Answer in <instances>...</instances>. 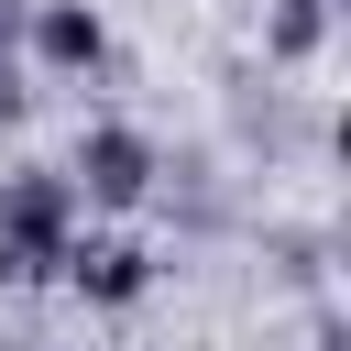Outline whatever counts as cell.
<instances>
[{
	"label": "cell",
	"mask_w": 351,
	"mask_h": 351,
	"mask_svg": "<svg viewBox=\"0 0 351 351\" xmlns=\"http://www.w3.org/2000/svg\"><path fill=\"white\" fill-rule=\"evenodd\" d=\"M0 22H11V0H0Z\"/></svg>",
	"instance_id": "cell-7"
},
{
	"label": "cell",
	"mask_w": 351,
	"mask_h": 351,
	"mask_svg": "<svg viewBox=\"0 0 351 351\" xmlns=\"http://www.w3.org/2000/svg\"><path fill=\"white\" fill-rule=\"evenodd\" d=\"M77 186H88L99 208H132V197L154 186V143H143V132H121V121H110V132H88V143H77Z\"/></svg>",
	"instance_id": "cell-2"
},
{
	"label": "cell",
	"mask_w": 351,
	"mask_h": 351,
	"mask_svg": "<svg viewBox=\"0 0 351 351\" xmlns=\"http://www.w3.org/2000/svg\"><path fill=\"white\" fill-rule=\"evenodd\" d=\"M88 307H132L143 285H154V263H143V241H66V263H55Z\"/></svg>",
	"instance_id": "cell-3"
},
{
	"label": "cell",
	"mask_w": 351,
	"mask_h": 351,
	"mask_svg": "<svg viewBox=\"0 0 351 351\" xmlns=\"http://www.w3.org/2000/svg\"><path fill=\"white\" fill-rule=\"evenodd\" d=\"M77 241V176H11L0 186V274L11 285H44Z\"/></svg>",
	"instance_id": "cell-1"
},
{
	"label": "cell",
	"mask_w": 351,
	"mask_h": 351,
	"mask_svg": "<svg viewBox=\"0 0 351 351\" xmlns=\"http://www.w3.org/2000/svg\"><path fill=\"white\" fill-rule=\"evenodd\" d=\"M22 99H33V88H22V66H11V22H0V121H22Z\"/></svg>",
	"instance_id": "cell-6"
},
{
	"label": "cell",
	"mask_w": 351,
	"mask_h": 351,
	"mask_svg": "<svg viewBox=\"0 0 351 351\" xmlns=\"http://www.w3.org/2000/svg\"><path fill=\"white\" fill-rule=\"evenodd\" d=\"M318 33H329V11H318V0H285V11H274V55H307Z\"/></svg>",
	"instance_id": "cell-5"
},
{
	"label": "cell",
	"mask_w": 351,
	"mask_h": 351,
	"mask_svg": "<svg viewBox=\"0 0 351 351\" xmlns=\"http://www.w3.org/2000/svg\"><path fill=\"white\" fill-rule=\"evenodd\" d=\"M33 55H44L55 77H88V66L110 55V33H99V11H88V0H44V22H33Z\"/></svg>",
	"instance_id": "cell-4"
}]
</instances>
